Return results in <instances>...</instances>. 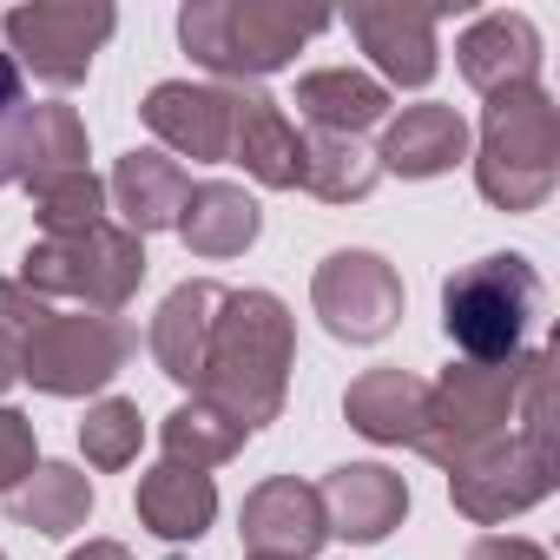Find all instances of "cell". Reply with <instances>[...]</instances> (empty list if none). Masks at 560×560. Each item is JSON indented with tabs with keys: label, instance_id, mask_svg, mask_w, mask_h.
Returning a JSON list of instances; mask_svg holds the SVG:
<instances>
[{
	"label": "cell",
	"instance_id": "cell-26",
	"mask_svg": "<svg viewBox=\"0 0 560 560\" xmlns=\"http://www.w3.org/2000/svg\"><path fill=\"white\" fill-rule=\"evenodd\" d=\"M298 185H311L324 205L370 198V185H376V152H363L357 139L317 132V139H304V178H298Z\"/></svg>",
	"mask_w": 560,
	"mask_h": 560
},
{
	"label": "cell",
	"instance_id": "cell-14",
	"mask_svg": "<svg viewBox=\"0 0 560 560\" xmlns=\"http://www.w3.org/2000/svg\"><path fill=\"white\" fill-rule=\"evenodd\" d=\"M317 501H324V527L343 534V540H383V534L409 514L402 475H389V468H376V462L330 468V481L317 488Z\"/></svg>",
	"mask_w": 560,
	"mask_h": 560
},
{
	"label": "cell",
	"instance_id": "cell-18",
	"mask_svg": "<svg viewBox=\"0 0 560 560\" xmlns=\"http://www.w3.org/2000/svg\"><path fill=\"white\" fill-rule=\"evenodd\" d=\"M218 304H224L218 284H178V291L159 304V317H152V357H159V370H165L172 383H191V389H198Z\"/></svg>",
	"mask_w": 560,
	"mask_h": 560
},
{
	"label": "cell",
	"instance_id": "cell-6",
	"mask_svg": "<svg viewBox=\"0 0 560 560\" xmlns=\"http://www.w3.org/2000/svg\"><path fill=\"white\" fill-rule=\"evenodd\" d=\"M521 370H527V363H501V370L468 363V370H448V376L429 389L416 448H422L429 462H442V468H462L475 448H488V442L508 429V416H514V402H521Z\"/></svg>",
	"mask_w": 560,
	"mask_h": 560
},
{
	"label": "cell",
	"instance_id": "cell-9",
	"mask_svg": "<svg viewBox=\"0 0 560 560\" xmlns=\"http://www.w3.org/2000/svg\"><path fill=\"white\" fill-rule=\"evenodd\" d=\"M113 27H119V14L113 8H14L8 14V40H14V54L47 80V86H80L86 80V67H93V54L113 40Z\"/></svg>",
	"mask_w": 560,
	"mask_h": 560
},
{
	"label": "cell",
	"instance_id": "cell-33",
	"mask_svg": "<svg viewBox=\"0 0 560 560\" xmlns=\"http://www.w3.org/2000/svg\"><path fill=\"white\" fill-rule=\"evenodd\" d=\"M468 560H547L534 540H514V534H488V540H475V553Z\"/></svg>",
	"mask_w": 560,
	"mask_h": 560
},
{
	"label": "cell",
	"instance_id": "cell-19",
	"mask_svg": "<svg viewBox=\"0 0 560 560\" xmlns=\"http://www.w3.org/2000/svg\"><path fill=\"white\" fill-rule=\"evenodd\" d=\"M298 113L330 132V139H357L370 126L389 119V93L370 80V73H350V67H324V73H304L298 80Z\"/></svg>",
	"mask_w": 560,
	"mask_h": 560
},
{
	"label": "cell",
	"instance_id": "cell-32",
	"mask_svg": "<svg viewBox=\"0 0 560 560\" xmlns=\"http://www.w3.org/2000/svg\"><path fill=\"white\" fill-rule=\"evenodd\" d=\"M34 475V422L0 409V494H14Z\"/></svg>",
	"mask_w": 560,
	"mask_h": 560
},
{
	"label": "cell",
	"instance_id": "cell-10",
	"mask_svg": "<svg viewBox=\"0 0 560 560\" xmlns=\"http://www.w3.org/2000/svg\"><path fill=\"white\" fill-rule=\"evenodd\" d=\"M448 488H455V508L468 521H508L521 514L527 501H540L553 488V448L547 442H488L475 448L462 468H448Z\"/></svg>",
	"mask_w": 560,
	"mask_h": 560
},
{
	"label": "cell",
	"instance_id": "cell-21",
	"mask_svg": "<svg viewBox=\"0 0 560 560\" xmlns=\"http://www.w3.org/2000/svg\"><path fill=\"white\" fill-rule=\"evenodd\" d=\"M422 409H429V383H416L409 370H370L343 396L350 429H363L370 442H416L422 435Z\"/></svg>",
	"mask_w": 560,
	"mask_h": 560
},
{
	"label": "cell",
	"instance_id": "cell-1",
	"mask_svg": "<svg viewBox=\"0 0 560 560\" xmlns=\"http://www.w3.org/2000/svg\"><path fill=\"white\" fill-rule=\"evenodd\" d=\"M284 376H291V311L270 291H224L211 317L198 396L231 422L264 429L284 409Z\"/></svg>",
	"mask_w": 560,
	"mask_h": 560
},
{
	"label": "cell",
	"instance_id": "cell-25",
	"mask_svg": "<svg viewBox=\"0 0 560 560\" xmlns=\"http://www.w3.org/2000/svg\"><path fill=\"white\" fill-rule=\"evenodd\" d=\"M250 429L244 422H231L224 409H211L205 396H191L185 409H172L165 416V429H159V442H165V462H178V468H218V462H231L237 455V442H244Z\"/></svg>",
	"mask_w": 560,
	"mask_h": 560
},
{
	"label": "cell",
	"instance_id": "cell-13",
	"mask_svg": "<svg viewBox=\"0 0 560 560\" xmlns=\"http://www.w3.org/2000/svg\"><path fill=\"white\" fill-rule=\"evenodd\" d=\"M435 21L429 8H402V0H363L350 8V34L363 54L396 80V86H429L435 80Z\"/></svg>",
	"mask_w": 560,
	"mask_h": 560
},
{
	"label": "cell",
	"instance_id": "cell-15",
	"mask_svg": "<svg viewBox=\"0 0 560 560\" xmlns=\"http://www.w3.org/2000/svg\"><path fill=\"white\" fill-rule=\"evenodd\" d=\"M455 60L468 73V86H481L494 100L508 86H534V73H540V34L527 27V14H488V21H475L462 34Z\"/></svg>",
	"mask_w": 560,
	"mask_h": 560
},
{
	"label": "cell",
	"instance_id": "cell-27",
	"mask_svg": "<svg viewBox=\"0 0 560 560\" xmlns=\"http://www.w3.org/2000/svg\"><path fill=\"white\" fill-rule=\"evenodd\" d=\"M27 191H34V218L47 237H73V231L106 224V185L93 172H60V178H40Z\"/></svg>",
	"mask_w": 560,
	"mask_h": 560
},
{
	"label": "cell",
	"instance_id": "cell-17",
	"mask_svg": "<svg viewBox=\"0 0 560 560\" xmlns=\"http://www.w3.org/2000/svg\"><path fill=\"white\" fill-rule=\"evenodd\" d=\"M231 159L264 178V185H298L304 178V139L284 119V106L264 100V93H237V119H231Z\"/></svg>",
	"mask_w": 560,
	"mask_h": 560
},
{
	"label": "cell",
	"instance_id": "cell-22",
	"mask_svg": "<svg viewBox=\"0 0 560 560\" xmlns=\"http://www.w3.org/2000/svg\"><path fill=\"white\" fill-rule=\"evenodd\" d=\"M211 514H218V488H211L205 468L165 462V468H152V475L139 481V521H145L159 540H198V534L211 527Z\"/></svg>",
	"mask_w": 560,
	"mask_h": 560
},
{
	"label": "cell",
	"instance_id": "cell-8",
	"mask_svg": "<svg viewBox=\"0 0 560 560\" xmlns=\"http://www.w3.org/2000/svg\"><path fill=\"white\" fill-rule=\"evenodd\" d=\"M311 304H317V317H324L330 337H343V343H376V337H389L396 317H402V284H396V270H389L376 250H337V257H324V270H317Z\"/></svg>",
	"mask_w": 560,
	"mask_h": 560
},
{
	"label": "cell",
	"instance_id": "cell-36",
	"mask_svg": "<svg viewBox=\"0 0 560 560\" xmlns=\"http://www.w3.org/2000/svg\"><path fill=\"white\" fill-rule=\"evenodd\" d=\"M0 560H8V553H0Z\"/></svg>",
	"mask_w": 560,
	"mask_h": 560
},
{
	"label": "cell",
	"instance_id": "cell-12",
	"mask_svg": "<svg viewBox=\"0 0 560 560\" xmlns=\"http://www.w3.org/2000/svg\"><path fill=\"white\" fill-rule=\"evenodd\" d=\"M244 547L250 553H270V560H311L324 547V501L317 488H304L298 475H277L264 488L244 494Z\"/></svg>",
	"mask_w": 560,
	"mask_h": 560
},
{
	"label": "cell",
	"instance_id": "cell-29",
	"mask_svg": "<svg viewBox=\"0 0 560 560\" xmlns=\"http://www.w3.org/2000/svg\"><path fill=\"white\" fill-rule=\"evenodd\" d=\"M34 100H27V80L14 67V54H0V185L27 178V145H34Z\"/></svg>",
	"mask_w": 560,
	"mask_h": 560
},
{
	"label": "cell",
	"instance_id": "cell-2",
	"mask_svg": "<svg viewBox=\"0 0 560 560\" xmlns=\"http://www.w3.org/2000/svg\"><path fill=\"white\" fill-rule=\"evenodd\" d=\"M534 317H540V277L514 250L481 257V264L455 270L448 284H442V330L481 370L521 363V343H527Z\"/></svg>",
	"mask_w": 560,
	"mask_h": 560
},
{
	"label": "cell",
	"instance_id": "cell-20",
	"mask_svg": "<svg viewBox=\"0 0 560 560\" xmlns=\"http://www.w3.org/2000/svg\"><path fill=\"white\" fill-rule=\"evenodd\" d=\"M185 191H191V178H185V165H178V159H165V152H126V159L113 165V198H119V211H126V231H132V237L178 224Z\"/></svg>",
	"mask_w": 560,
	"mask_h": 560
},
{
	"label": "cell",
	"instance_id": "cell-23",
	"mask_svg": "<svg viewBox=\"0 0 560 560\" xmlns=\"http://www.w3.org/2000/svg\"><path fill=\"white\" fill-rule=\"evenodd\" d=\"M178 237L198 250V257H237L250 237H257V205L237 191V185H191L185 191V211H178Z\"/></svg>",
	"mask_w": 560,
	"mask_h": 560
},
{
	"label": "cell",
	"instance_id": "cell-5",
	"mask_svg": "<svg viewBox=\"0 0 560 560\" xmlns=\"http://www.w3.org/2000/svg\"><path fill=\"white\" fill-rule=\"evenodd\" d=\"M145 277V244L126 231V224H93V231H73V237H40L27 250V291H47V298H86L100 317H113Z\"/></svg>",
	"mask_w": 560,
	"mask_h": 560
},
{
	"label": "cell",
	"instance_id": "cell-7",
	"mask_svg": "<svg viewBox=\"0 0 560 560\" xmlns=\"http://www.w3.org/2000/svg\"><path fill=\"white\" fill-rule=\"evenodd\" d=\"M126 357H132V330L119 317H100V311L93 317L86 311L60 317V311H47V324L21 350V376L47 396H86V389H106L126 370Z\"/></svg>",
	"mask_w": 560,
	"mask_h": 560
},
{
	"label": "cell",
	"instance_id": "cell-24",
	"mask_svg": "<svg viewBox=\"0 0 560 560\" xmlns=\"http://www.w3.org/2000/svg\"><path fill=\"white\" fill-rule=\"evenodd\" d=\"M8 514L40 527V534H73L86 514H93V481L67 462H40L14 494H8Z\"/></svg>",
	"mask_w": 560,
	"mask_h": 560
},
{
	"label": "cell",
	"instance_id": "cell-30",
	"mask_svg": "<svg viewBox=\"0 0 560 560\" xmlns=\"http://www.w3.org/2000/svg\"><path fill=\"white\" fill-rule=\"evenodd\" d=\"M139 442H145V422H139V402H119V396H106L86 422H80V448H86V462L93 468H126L132 455H139Z\"/></svg>",
	"mask_w": 560,
	"mask_h": 560
},
{
	"label": "cell",
	"instance_id": "cell-34",
	"mask_svg": "<svg viewBox=\"0 0 560 560\" xmlns=\"http://www.w3.org/2000/svg\"><path fill=\"white\" fill-rule=\"evenodd\" d=\"M73 560H132V553H126L119 540H86V547H80Z\"/></svg>",
	"mask_w": 560,
	"mask_h": 560
},
{
	"label": "cell",
	"instance_id": "cell-11",
	"mask_svg": "<svg viewBox=\"0 0 560 560\" xmlns=\"http://www.w3.org/2000/svg\"><path fill=\"white\" fill-rule=\"evenodd\" d=\"M139 113H145V126H152L172 152H185V159H198V165H224V159H231L237 93H224V86H191V80H165V86L145 93Z\"/></svg>",
	"mask_w": 560,
	"mask_h": 560
},
{
	"label": "cell",
	"instance_id": "cell-35",
	"mask_svg": "<svg viewBox=\"0 0 560 560\" xmlns=\"http://www.w3.org/2000/svg\"><path fill=\"white\" fill-rule=\"evenodd\" d=\"M250 560H270V553H250Z\"/></svg>",
	"mask_w": 560,
	"mask_h": 560
},
{
	"label": "cell",
	"instance_id": "cell-31",
	"mask_svg": "<svg viewBox=\"0 0 560 560\" xmlns=\"http://www.w3.org/2000/svg\"><path fill=\"white\" fill-rule=\"evenodd\" d=\"M40 324H47V304L27 284H0V389L21 376V350Z\"/></svg>",
	"mask_w": 560,
	"mask_h": 560
},
{
	"label": "cell",
	"instance_id": "cell-28",
	"mask_svg": "<svg viewBox=\"0 0 560 560\" xmlns=\"http://www.w3.org/2000/svg\"><path fill=\"white\" fill-rule=\"evenodd\" d=\"M60 172H86V126L73 106H40L34 113V145H27V185L60 178Z\"/></svg>",
	"mask_w": 560,
	"mask_h": 560
},
{
	"label": "cell",
	"instance_id": "cell-4",
	"mask_svg": "<svg viewBox=\"0 0 560 560\" xmlns=\"http://www.w3.org/2000/svg\"><path fill=\"white\" fill-rule=\"evenodd\" d=\"M330 14H298V8H244V0H205L178 14V40L198 67L211 73H277L311 34H324Z\"/></svg>",
	"mask_w": 560,
	"mask_h": 560
},
{
	"label": "cell",
	"instance_id": "cell-16",
	"mask_svg": "<svg viewBox=\"0 0 560 560\" xmlns=\"http://www.w3.org/2000/svg\"><path fill=\"white\" fill-rule=\"evenodd\" d=\"M468 159V126L455 106H409L402 119H389L376 172H402V178H435L455 172Z\"/></svg>",
	"mask_w": 560,
	"mask_h": 560
},
{
	"label": "cell",
	"instance_id": "cell-3",
	"mask_svg": "<svg viewBox=\"0 0 560 560\" xmlns=\"http://www.w3.org/2000/svg\"><path fill=\"white\" fill-rule=\"evenodd\" d=\"M553 172H560V113L540 86H508L488 100V119H481V198L501 205V211H534L547 205L553 191Z\"/></svg>",
	"mask_w": 560,
	"mask_h": 560
}]
</instances>
